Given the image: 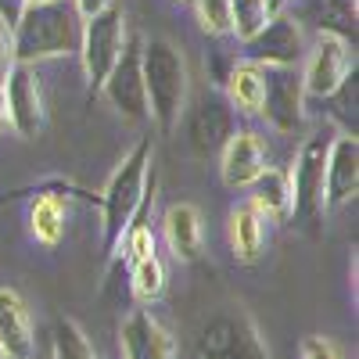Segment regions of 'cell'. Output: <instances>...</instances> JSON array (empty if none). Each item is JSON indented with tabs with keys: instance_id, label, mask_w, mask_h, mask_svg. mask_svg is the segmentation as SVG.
Segmentation results:
<instances>
[{
	"instance_id": "obj_1",
	"label": "cell",
	"mask_w": 359,
	"mask_h": 359,
	"mask_svg": "<svg viewBox=\"0 0 359 359\" xmlns=\"http://www.w3.org/2000/svg\"><path fill=\"white\" fill-rule=\"evenodd\" d=\"M83 11L76 0H40L25 4L22 15L11 25V43H15V62L22 65H40L50 57H69L79 54L83 40Z\"/></svg>"
},
{
	"instance_id": "obj_2",
	"label": "cell",
	"mask_w": 359,
	"mask_h": 359,
	"mask_svg": "<svg viewBox=\"0 0 359 359\" xmlns=\"http://www.w3.org/2000/svg\"><path fill=\"white\" fill-rule=\"evenodd\" d=\"M140 72H144L147 108H151L155 126L162 133H172L187 111V90H191V72H187L184 50L169 36L140 40Z\"/></svg>"
},
{
	"instance_id": "obj_3",
	"label": "cell",
	"mask_w": 359,
	"mask_h": 359,
	"mask_svg": "<svg viewBox=\"0 0 359 359\" xmlns=\"http://www.w3.org/2000/svg\"><path fill=\"white\" fill-rule=\"evenodd\" d=\"M151 158H155V147H151V140L144 137L133 151L123 158V165L111 172L108 187H104V252L108 255L118 252V241H123L130 219L137 216V208L147 198Z\"/></svg>"
},
{
	"instance_id": "obj_4",
	"label": "cell",
	"mask_w": 359,
	"mask_h": 359,
	"mask_svg": "<svg viewBox=\"0 0 359 359\" xmlns=\"http://www.w3.org/2000/svg\"><path fill=\"white\" fill-rule=\"evenodd\" d=\"M130 40V29H126V11L118 4H104L101 11L86 15L83 22V40H79V62L86 72V83L101 90L104 76L115 69V62L123 57Z\"/></svg>"
},
{
	"instance_id": "obj_5",
	"label": "cell",
	"mask_w": 359,
	"mask_h": 359,
	"mask_svg": "<svg viewBox=\"0 0 359 359\" xmlns=\"http://www.w3.org/2000/svg\"><path fill=\"white\" fill-rule=\"evenodd\" d=\"M298 69H302L306 97H320L323 101L355 72V47H352V40L320 33L316 43H309V50H306V57H302Z\"/></svg>"
},
{
	"instance_id": "obj_6",
	"label": "cell",
	"mask_w": 359,
	"mask_h": 359,
	"mask_svg": "<svg viewBox=\"0 0 359 359\" xmlns=\"http://www.w3.org/2000/svg\"><path fill=\"white\" fill-rule=\"evenodd\" d=\"M266 123L294 133L306 123V86H302V69L298 65H262V111Z\"/></svg>"
},
{
	"instance_id": "obj_7",
	"label": "cell",
	"mask_w": 359,
	"mask_h": 359,
	"mask_svg": "<svg viewBox=\"0 0 359 359\" xmlns=\"http://www.w3.org/2000/svg\"><path fill=\"white\" fill-rule=\"evenodd\" d=\"M327 140L323 133H313L287 169L291 180V216L298 219H320L323 212V162H327Z\"/></svg>"
},
{
	"instance_id": "obj_8",
	"label": "cell",
	"mask_w": 359,
	"mask_h": 359,
	"mask_svg": "<svg viewBox=\"0 0 359 359\" xmlns=\"http://www.w3.org/2000/svg\"><path fill=\"white\" fill-rule=\"evenodd\" d=\"M306 50H309V36H306L302 22H298L291 11H280L245 43V62H255V65H302Z\"/></svg>"
},
{
	"instance_id": "obj_9",
	"label": "cell",
	"mask_w": 359,
	"mask_h": 359,
	"mask_svg": "<svg viewBox=\"0 0 359 359\" xmlns=\"http://www.w3.org/2000/svg\"><path fill=\"white\" fill-rule=\"evenodd\" d=\"M101 94L108 97V104L130 118V123H147L151 108H147V90H144V72H140V40H126L123 57L115 62V69L104 76Z\"/></svg>"
},
{
	"instance_id": "obj_10",
	"label": "cell",
	"mask_w": 359,
	"mask_h": 359,
	"mask_svg": "<svg viewBox=\"0 0 359 359\" xmlns=\"http://www.w3.org/2000/svg\"><path fill=\"white\" fill-rule=\"evenodd\" d=\"M187 118V140L194 147V155H219L223 144L237 133V111L230 108V101L219 90H208L198 97V104L191 111H184Z\"/></svg>"
},
{
	"instance_id": "obj_11",
	"label": "cell",
	"mask_w": 359,
	"mask_h": 359,
	"mask_svg": "<svg viewBox=\"0 0 359 359\" xmlns=\"http://www.w3.org/2000/svg\"><path fill=\"white\" fill-rule=\"evenodd\" d=\"M4 97H8V123L18 137L33 140L40 137L43 123H47V101H43V86L36 76V65H22L15 62V69L4 79Z\"/></svg>"
},
{
	"instance_id": "obj_12",
	"label": "cell",
	"mask_w": 359,
	"mask_h": 359,
	"mask_svg": "<svg viewBox=\"0 0 359 359\" xmlns=\"http://www.w3.org/2000/svg\"><path fill=\"white\" fill-rule=\"evenodd\" d=\"M201 352H208L212 359H269L255 323L248 316H219L205 327L201 334Z\"/></svg>"
},
{
	"instance_id": "obj_13",
	"label": "cell",
	"mask_w": 359,
	"mask_h": 359,
	"mask_svg": "<svg viewBox=\"0 0 359 359\" xmlns=\"http://www.w3.org/2000/svg\"><path fill=\"white\" fill-rule=\"evenodd\" d=\"M359 191V137L341 133L327 144L323 162V208H338Z\"/></svg>"
},
{
	"instance_id": "obj_14",
	"label": "cell",
	"mask_w": 359,
	"mask_h": 359,
	"mask_svg": "<svg viewBox=\"0 0 359 359\" xmlns=\"http://www.w3.org/2000/svg\"><path fill=\"white\" fill-rule=\"evenodd\" d=\"M118 348H123V359H176L172 334L147 309H133L123 320V327H118Z\"/></svg>"
},
{
	"instance_id": "obj_15",
	"label": "cell",
	"mask_w": 359,
	"mask_h": 359,
	"mask_svg": "<svg viewBox=\"0 0 359 359\" xmlns=\"http://www.w3.org/2000/svg\"><path fill=\"white\" fill-rule=\"evenodd\" d=\"M262 169H266V144H262V137L252 133V130H237L223 144V151H219V176H223V184L233 187V191H241V187L252 184Z\"/></svg>"
},
{
	"instance_id": "obj_16",
	"label": "cell",
	"mask_w": 359,
	"mask_h": 359,
	"mask_svg": "<svg viewBox=\"0 0 359 359\" xmlns=\"http://www.w3.org/2000/svg\"><path fill=\"white\" fill-rule=\"evenodd\" d=\"M0 355L4 359H33L36 355V331L29 309L18 291L0 287Z\"/></svg>"
},
{
	"instance_id": "obj_17",
	"label": "cell",
	"mask_w": 359,
	"mask_h": 359,
	"mask_svg": "<svg viewBox=\"0 0 359 359\" xmlns=\"http://www.w3.org/2000/svg\"><path fill=\"white\" fill-rule=\"evenodd\" d=\"M291 15L302 29H316V36L355 40V0H291Z\"/></svg>"
},
{
	"instance_id": "obj_18",
	"label": "cell",
	"mask_w": 359,
	"mask_h": 359,
	"mask_svg": "<svg viewBox=\"0 0 359 359\" xmlns=\"http://www.w3.org/2000/svg\"><path fill=\"white\" fill-rule=\"evenodd\" d=\"M162 230H165L169 252L180 262H194L198 259V252H201V212H198L191 201L169 205L165 208V219H162Z\"/></svg>"
},
{
	"instance_id": "obj_19",
	"label": "cell",
	"mask_w": 359,
	"mask_h": 359,
	"mask_svg": "<svg viewBox=\"0 0 359 359\" xmlns=\"http://www.w3.org/2000/svg\"><path fill=\"white\" fill-rule=\"evenodd\" d=\"M266 223L269 219L252 205H237L230 212L226 233H230V252H233L237 262L252 266V262L262 259V252H266Z\"/></svg>"
},
{
	"instance_id": "obj_20",
	"label": "cell",
	"mask_w": 359,
	"mask_h": 359,
	"mask_svg": "<svg viewBox=\"0 0 359 359\" xmlns=\"http://www.w3.org/2000/svg\"><path fill=\"white\" fill-rule=\"evenodd\" d=\"M248 205L259 208L266 219H287L291 216V180L287 169H262L248 184Z\"/></svg>"
},
{
	"instance_id": "obj_21",
	"label": "cell",
	"mask_w": 359,
	"mask_h": 359,
	"mask_svg": "<svg viewBox=\"0 0 359 359\" xmlns=\"http://www.w3.org/2000/svg\"><path fill=\"white\" fill-rule=\"evenodd\" d=\"M223 97L237 115H259L262 111V65L255 62H237L226 76Z\"/></svg>"
},
{
	"instance_id": "obj_22",
	"label": "cell",
	"mask_w": 359,
	"mask_h": 359,
	"mask_svg": "<svg viewBox=\"0 0 359 359\" xmlns=\"http://www.w3.org/2000/svg\"><path fill=\"white\" fill-rule=\"evenodd\" d=\"M65 223H69V208L57 194H40L33 208H29V230L47 248H54L65 237Z\"/></svg>"
},
{
	"instance_id": "obj_23",
	"label": "cell",
	"mask_w": 359,
	"mask_h": 359,
	"mask_svg": "<svg viewBox=\"0 0 359 359\" xmlns=\"http://www.w3.org/2000/svg\"><path fill=\"white\" fill-rule=\"evenodd\" d=\"M130 277H133L137 302H144V306L158 302V298L165 294V266H162V259L155 252L137 259V262H130Z\"/></svg>"
},
{
	"instance_id": "obj_24",
	"label": "cell",
	"mask_w": 359,
	"mask_h": 359,
	"mask_svg": "<svg viewBox=\"0 0 359 359\" xmlns=\"http://www.w3.org/2000/svg\"><path fill=\"white\" fill-rule=\"evenodd\" d=\"M50 348L54 359H97L90 338L83 334V327L76 320H54V334H50Z\"/></svg>"
},
{
	"instance_id": "obj_25",
	"label": "cell",
	"mask_w": 359,
	"mask_h": 359,
	"mask_svg": "<svg viewBox=\"0 0 359 359\" xmlns=\"http://www.w3.org/2000/svg\"><path fill=\"white\" fill-rule=\"evenodd\" d=\"M269 18L273 15H269L266 0H230V33L241 43H248Z\"/></svg>"
},
{
	"instance_id": "obj_26",
	"label": "cell",
	"mask_w": 359,
	"mask_h": 359,
	"mask_svg": "<svg viewBox=\"0 0 359 359\" xmlns=\"http://www.w3.org/2000/svg\"><path fill=\"white\" fill-rule=\"evenodd\" d=\"M198 22L208 36H226L230 33V0H194Z\"/></svg>"
},
{
	"instance_id": "obj_27",
	"label": "cell",
	"mask_w": 359,
	"mask_h": 359,
	"mask_svg": "<svg viewBox=\"0 0 359 359\" xmlns=\"http://www.w3.org/2000/svg\"><path fill=\"white\" fill-rule=\"evenodd\" d=\"M323 101H331V115L341 123L345 133H355V72L334 90L331 97H323Z\"/></svg>"
},
{
	"instance_id": "obj_28",
	"label": "cell",
	"mask_w": 359,
	"mask_h": 359,
	"mask_svg": "<svg viewBox=\"0 0 359 359\" xmlns=\"http://www.w3.org/2000/svg\"><path fill=\"white\" fill-rule=\"evenodd\" d=\"M15 69V43H11V25L0 18V83Z\"/></svg>"
},
{
	"instance_id": "obj_29",
	"label": "cell",
	"mask_w": 359,
	"mask_h": 359,
	"mask_svg": "<svg viewBox=\"0 0 359 359\" xmlns=\"http://www.w3.org/2000/svg\"><path fill=\"white\" fill-rule=\"evenodd\" d=\"M302 359H341V352L327 341V338H320V334H309L306 341H302Z\"/></svg>"
},
{
	"instance_id": "obj_30",
	"label": "cell",
	"mask_w": 359,
	"mask_h": 359,
	"mask_svg": "<svg viewBox=\"0 0 359 359\" xmlns=\"http://www.w3.org/2000/svg\"><path fill=\"white\" fill-rule=\"evenodd\" d=\"M25 8V0H0V18H4L8 25H15V18L22 15Z\"/></svg>"
},
{
	"instance_id": "obj_31",
	"label": "cell",
	"mask_w": 359,
	"mask_h": 359,
	"mask_svg": "<svg viewBox=\"0 0 359 359\" xmlns=\"http://www.w3.org/2000/svg\"><path fill=\"white\" fill-rule=\"evenodd\" d=\"M104 4H111V0H76V8L83 11V18H86V15H94V11H101Z\"/></svg>"
},
{
	"instance_id": "obj_32",
	"label": "cell",
	"mask_w": 359,
	"mask_h": 359,
	"mask_svg": "<svg viewBox=\"0 0 359 359\" xmlns=\"http://www.w3.org/2000/svg\"><path fill=\"white\" fill-rule=\"evenodd\" d=\"M8 130V97H4V83H0V133Z\"/></svg>"
},
{
	"instance_id": "obj_33",
	"label": "cell",
	"mask_w": 359,
	"mask_h": 359,
	"mask_svg": "<svg viewBox=\"0 0 359 359\" xmlns=\"http://www.w3.org/2000/svg\"><path fill=\"white\" fill-rule=\"evenodd\" d=\"M25 4H40V0H25Z\"/></svg>"
},
{
	"instance_id": "obj_34",
	"label": "cell",
	"mask_w": 359,
	"mask_h": 359,
	"mask_svg": "<svg viewBox=\"0 0 359 359\" xmlns=\"http://www.w3.org/2000/svg\"><path fill=\"white\" fill-rule=\"evenodd\" d=\"M33 359H40V352H36V355H33Z\"/></svg>"
},
{
	"instance_id": "obj_35",
	"label": "cell",
	"mask_w": 359,
	"mask_h": 359,
	"mask_svg": "<svg viewBox=\"0 0 359 359\" xmlns=\"http://www.w3.org/2000/svg\"><path fill=\"white\" fill-rule=\"evenodd\" d=\"M0 359H4V355H0Z\"/></svg>"
}]
</instances>
